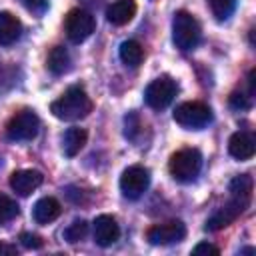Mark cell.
<instances>
[{"label":"cell","mask_w":256,"mask_h":256,"mask_svg":"<svg viewBox=\"0 0 256 256\" xmlns=\"http://www.w3.org/2000/svg\"><path fill=\"white\" fill-rule=\"evenodd\" d=\"M20 242H22V246L24 248H28V250H36V248H42V238L38 236V234H32V232H22L20 234Z\"/></svg>","instance_id":"cb8c5ba5"},{"label":"cell","mask_w":256,"mask_h":256,"mask_svg":"<svg viewBox=\"0 0 256 256\" xmlns=\"http://www.w3.org/2000/svg\"><path fill=\"white\" fill-rule=\"evenodd\" d=\"M96 28V20L94 16L88 12V10H82V8H74L68 12L66 20H64V30H66V36L70 42L74 44H80L84 42Z\"/></svg>","instance_id":"8992f818"},{"label":"cell","mask_w":256,"mask_h":256,"mask_svg":"<svg viewBox=\"0 0 256 256\" xmlns=\"http://www.w3.org/2000/svg\"><path fill=\"white\" fill-rule=\"evenodd\" d=\"M150 186V172L144 166H128L120 176V190L126 198H140Z\"/></svg>","instance_id":"ba28073f"},{"label":"cell","mask_w":256,"mask_h":256,"mask_svg":"<svg viewBox=\"0 0 256 256\" xmlns=\"http://www.w3.org/2000/svg\"><path fill=\"white\" fill-rule=\"evenodd\" d=\"M136 14V2L134 0H114L106 8V18L114 26H124L128 24Z\"/></svg>","instance_id":"5bb4252c"},{"label":"cell","mask_w":256,"mask_h":256,"mask_svg":"<svg viewBox=\"0 0 256 256\" xmlns=\"http://www.w3.org/2000/svg\"><path fill=\"white\" fill-rule=\"evenodd\" d=\"M186 236V226L180 220H170V222H162V224H154L148 228L146 238L150 244L154 246H166V244H174L180 242Z\"/></svg>","instance_id":"9c48e42d"},{"label":"cell","mask_w":256,"mask_h":256,"mask_svg":"<svg viewBox=\"0 0 256 256\" xmlns=\"http://www.w3.org/2000/svg\"><path fill=\"white\" fill-rule=\"evenodd\" d=\"M120 60L130 66V68H136L142 64L144 60V48L136 42V40H124L120 44Z\"/></svg>","instance_id":"d6986e66"},{"label":"cell","mask_w":256,"mask_h":256,"mask_svg":"<svg viewBox=\"0 0 256 256\" xmlns=\"http://www.w3.org/2000/svg\"><path fill=\"white\" fill-rule=\"evenodd\" d=\"M120 238V226L118 222L108 216V214H102V216H96L94 220V242L98 246H112L116 240Z\"/></svg>","instance_id":"8fae6325"},{"label":"cell","mask_w":256,"mask_h":256,"mask_svg":"<svg viewBox=\"0 0 256 256\" xmlns=\"http://www.w3.org/2000/svg\"><path fill=\"white\" fill-rule=\"evenodd\" d=\"M208 6L216 20H226L236 8V0H208Z\"/></svg>","instance_id":"7402d4cb"},{"label":"cell","mask_w":256,"mask_h":256,"mask_svg":"<svg viewBox=\"0 0 256 256\" xmlns=\"http://www.w3.org/2000/svg\"><path fill=\"white\" fill-rule=\"evenodd\" d=\"M50 112L60 120L74 122L86 118L92 112V100L82 86H70L58 100L50 104Z\"/></svg>","instance_id":"6da1fadb"},{"label":"cell","mask_w":256,"mask_h":256,"mask_svg":"<svg viewBox=\"0 0 256 256\" xmlns=\"http://www.w3.org/2000/svg\"><path fill=\"white\" fill-rule=\"evenodd\" d=\"M202 168V154L196 148H182L170 156L168 170L178 182H192Z\"/></svg>","instance_id":"3957f363"},{"label":"cell","mask_w":256,"mask_h":256,"mask_svg":"<svg viewBox=\"0 0 256 256\" xmlns=\"http://www.w3.org/2000/svg\"><path fill=\"white\" fill-rule=\"evenodd\" d=\"M254 252V248H244V250H240V254H252Z\"/></svg>","instance_id":"f546056e"},{"label":"cell","mask_w":256,"mask_h":256,"mask_svg":"<svg viewBox=\"0 0 256 256\" xmlns=\"http://www.w3.org/2000/svg\"><path fill=\"white\" fill-rule=\"evenodd\" d=\"M210 120H212V112L202 102H182L174 110V122L186 130L204 128Z\"/></svg>","instance_id":"277c9868"},{"label":"cell","mask_w":256,"mask_h":256,"mask_svg":"<svg viewBox=\"0 0 256 256\" xmlns=\"http://www.w3.org/2000/svg\"><path fill=\"white\" fill-rule=\"evenodd\" d=\"M22 4H24L28 10L36 12V14H42V12L48 8V0H22Z\"/></svg>","instance_id":"4316f807"},{"label":"cell","mask_w":256,"mask_h":256,"mask_svg":"<svg viewBox=\"0 0 256 256\" xmlns=\"http://www.w3.org/2000/svg\"><path fill=\"white\" fill-rule=\"evenodd\" d=\"M42 180L44 176L38 170H16L10 176V188L20 196H28L42 184Z\"/></svg>","instance_id":"7c38bea8"},{"label":"cell","mask_w":256,"mask_h":256,"mask_svg":"<svg viewBox=\"0 0 256 256\" xmlns=\"http://www.w3.org/2000/svg\"><path fill=\"white\" fill-rule=\"evenodd\" d=\"M86 140H88V132H86L84 128H78V126L68 128V130L64 132V136H62V150H64V154H66L68 158L76 156V154L84 148Z\"/></svg>","instance_id":"e0dca14e"},{"label":"cell","mask_w":256,"mask_h":256,"mask_svg":"<svg viewBox=\"0 0 256 256\" xmlns=\"http://www.w3.org/2000/svg\"><path fill=\"white\" fill-rule=\"evenodd\" d=\"M46 66H48V70H50L52 74H56V76L68 72V70H70V54H68V50H66L64 46H54V48L50 50V54H48Z\"/></svg>","instance_id":"ac0fdd59"},{"label":"cell","mask_w":256,"mask_h":256,"mask_svg":"<svg viewBox=\"0 0 256 256\" xmlns=\"http://www.w3.org/2000/svg\"><path fill=\"white\" fill-rule=\"evenodd\" d=\"M22 24L12 12H0V44L8 46L20 38Z\"/></svg>","instance_id":"2e32d148"},{"label":"cell","mask_w":256,"mask_h":256,"mask_svg":"<svg viewBox=\"0 0 256 256\" xmlns=\"http://www.w3.org/2000/svg\"><path fill=\"white\" fill-rule=\"evenodd\" d=\"M12 254H16V246L0 242V256H12Z\"/></svg>","instance_id":"83f0119b"},{"label":"cell","mask_w":256,"mask_h":256,"mask_svg":"<svg viewBox=\"0 0 256 256\" xmlns=\"http://www.w3.org/2000/svg\"><path fill=\"white\" fill-rule=\"evenodd\" d=\"M252 188H254V182H252V176L248 174H240L236 178H232L230 182V196L232 198H240V200H248L252 198Z\"/></svg>","instance_id":"ffe728a7"},{"label":"cell","mask_w":256,"mask_h":256,"mask_svg":"<svg viewBox=\"0 0 256 256\" xmlns=\"http://www.w3.org/2000/svg\"><path fill=\"white\" fill-rule=\"evenodd\" d=\"M86 4H90V6H98V4H102V0H84Z\"/></svg>","instance_id":"f1b7e54d"},{"label":"cell","mask_w":256,"mask_h":256,"mask_svg":"<svg viewBox=\"0 0 256 256\" xmlns=\"http://www.w3.org/2000/svg\"><path fill=\"white\" fill-rule=\"evenodd\" d=\"M86 234H88V224H86V220H82V218L74 220V222L64 230V238H66V242H70V244H76V242L84 240Z\"/></svg>","instance_id":"44dd1931"},{"label":"cell","mask_w":256,"mask_h":256,"mask_svg":"<svg viewBox=\"0 0 256 256\" xmlns=\"http://www.w3.org/2000/svg\"><path fill=\"white\" fill-rule=\"evenodd\" d=\"M228 152L236 160H250L256 152V142L248 132H234L228 140Z\"/></svg>","instance_id":"4fadbf2b"},{"label":"cell","mask_w":256,"mask_h":256,"mask_svg":"<svg viewBox=\"0 0 256 256\" xmlns=\"http://www.w3.org/2000/svg\"><path fill=\"white\" fill-rule=\"evenodd\" d=\"M178 86L170 76H158L144 90V100L154 110H164L176 96Z\"/></svg>","instance_id":"52a82bcc"},{"label":"cell","mask_w":256,"mask_h":256,"mask_svg":"<svg viewBox=\"0 0 256 256\" xmlns=\"http://www.w3.org/2000/svg\"><path fill=\"white\" fill-rule=\"evenodd\" d=\"M230 106L236 110H246L250 108V96H244L242 92H234L230 96Z\"/></svg>","instance_id":"d4e9b609"},{"label":"cell","mask_w":256,"mask_h":256,"mask_svg":"<svg viewBox=\"0 0 256 256\" xmlns=\"http://www.w3.org/2000/svg\"><path fill=\"white\" fill-rule=\"evenodd\" d=\"M38 130H40V118L36 116V112L20 110L10 118L6 126V136L14 142H26V140L36 138Z\"/></svg>","instance_id":"5b68a950"},{"label":"cell","mask_w":256,"mask_h":256,"mask_svg":"<svg viewBox=\"0 0 256 256\" xmlns=\"http://www.w3.org/2000/svg\"><path fill=\"white\" fill-rule=\"evenodd\" d=\"M192 252H194V254H206V256H218V254H220V250H218L214 244H208V242L196 244Z\"/></svg>","instance_id":"484cf974"},{"label":"cell","mask_w":256,"mask_h":256,"mask_svg":"<svg viewBox=\"0 0 256 256\" xmlns=\"http://www.w3.org/2000/svg\"><path fill=\"white\" fill-rule=\"evenodd\" d=\"M172 40L176 44V48H180L182 52L194 50L200 42V24L198 20L186 12V10H178L172 18Z\"/></svg>","instance_id":"7a4b0ae2"},{"label":"cell","mask_w":256,"mask_h":256,"mask_svg":"<svg viewBox=\"0 0 256 256\" xmlns=\"http://www.w3.org/2000/svg\"><path fill=\"white\" fill-rule=\"evenodd\" d=\"M18 212H20L18 210V204L10 196L0 194V224H6L10 220H14L18 216Z\"/></svg>","instance_id":"603a6c76"},{"label":"cell","mask_w":256,"mask_h":256,"mask_svg":"<svg viewBox=\"0 0 256 256\" xmlns=\"http://www.w3.org/2000/svg\"><path fill=\"white\" fill-rule=\"evenodd\" d=\"M248 200H240V198H232L230 196V202L226 206H222L220 210H216L208 220H206V230H222L226 226H230L246 208H248Z\"/></svg>","instance_id":"30bf717a"},{"label":"cell","mask_w":256,"mask_h":256,"mask_svg":"<svg viewBox=\"0 0 256 256\" xmlns=\"http://www.w3.org/2000/svg\"><path fill=\"white\" fill-rule=\"evenodd\" d=\"M60 212H62L60 202L56 198H52V196H44L34 204L32 216H34V220L38 224H50L60 216Z\"/></svg>","instance_id":"9a60e30c"}]
</instances>
